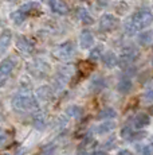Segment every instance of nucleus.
I'll return each mask as SVG.
<instances>
[{"label":"nucleus","instance_id":"a211bd4d","mask_svg":"<svg viewBox=\"0 0 153 155\" xmlns=\"http://www.w3.org/2000/svg\"><path fill=\"white\" fill-rule=\"evenodd\" d=\"M132 88H133V82L130 81V78H128V77H125V78H121L118 82V85H117V89H118L120 93H129V92L132 91Z\"/></svg>","mask_w":153,"mask_h":155},{"label":"nucleus","instance_id":"c756f323","mask_svg":"<svg viewBox=\"0 0 153 155\" xmlns=\"http://www.w3.org/2000/svg\"><path fill=\"white\" fill-rule=\"evenodd\" d=\"M132 132H133V130H132L130 127L126 126V127H123L122 130H121V136H122L123 139H129V136H130Z\"/></svg>","mask_w":153,"mask_h":155},{"label":"nucleus","instance_id":"f03ea898","mask_svg":"<svg viewBox=\"0 0 153 155\" xmlns=\"http://www.w3.org/2000/svg\"><path fill=\"white\" fill-rule=\"evenodd\" d=\"M12 107L16 111H31L38 107V100L36 97L30 92V89H22L19 93H16L12 97Z\"/></svg>","mask_w":153,"mask_h":155},{"label":"nucleus","instance_id":"39448f33","mask_svg":"<svg viewBox=\"0 0 153 155\" xmlns=\"http://www.w3.org/2000/svg\"><path fill=\"white\" fill-rule=\"evenodd\" d=\"M27 70H28V73L32 74L34 77H36V78H43V77H46L47 74H48L50 65L47 64L46 61H43V59L38 58V59H34V61L28 62Z\"/></svg>","mask_w":153,"mask_h":155},{"label":"nucleus","instance_id":"393cba45","mask_svg":"<svg viewBox=\"0 0 153 155\" xmlns=\"http://www.w3.org/2000/svg\"><path fill=\"white\" fill-rule=\"evenodd\" d=\"M26 15L23 14V12H20L19 10H16V11H14V12H11V20H12L15 25H22L23 22H24V19H26Z\"/></svg>","mask_w":153,"mask_h":155},{"label":"nucleus","instance_id":"20e7f679","mask_svg":"<svg viewBox=\"0 0 153 155\" xmlns=\"http://www.w3.org/2000/svg\"><path fill=\"white\" fill-rule=\"evenodd\" d=\"M138 55H140V51H138L137 47L126 46L121 50V54H120V57H117V58H118V64L122 68H128L133 65V62L138 58Z\"/></svg>","mask_w":153,"mask_h":155},{"label":"nucleus","instance_id":"2f4dec72","mask_svg":"<svg viewBox=\"0 0 153 155\" xmlns=\"http://www.w3.org/2000/svg\"><path fill=\"white\" fill-rule=\"evenodd\" d=\"M144 97H145V99L148 100V101H151V100H152V91H151V89H149V91L146 92L145 94H144Z\"/></svg>","mask_w":153,"mask_h":155},{"label":"nucleus","instance_id":"e433bc0d","mask_svg":"<svg viewBox=\"0 0 153 155\" xmlns=\"http://www.w3.org/2000/svg\"><path fill=\"white\" fill-rule=\"evenodd\" d=\"M78 155H89V153L85 150H78Z\"/></svg>","mask_w":153,"mask_h":155},{"label":"nucleus","instance_id":"7ed1b4c3","mask_svg":"<svg viewBox=\"0 0 153 155\" xmlns=\"http://www.w3.org/2000/svg\"><path fill=\"white\" fill-rule=\"evenodd\" d=\"M75 53L74 45H73L71 41H66V42H62L59 45L52 49V55L57 59H61V61H69Z\"/></svg>","mask_w":153,"mask_h":155},{"label":"nucleus","instance_id":"4be33fe9","mask_svg":"<svg viewBox=\"0 0 153 155\" xmlns=\"http://www.w3.org/2000/svg\"><path fill=\"white\" fill-rule=\"evenodd\" d=\"M66 115L73 119H81L82 116H83V109L78 105H70L69 108L66 109Z\"/></svg>","mask_w":153,"mask_h":155},{"label":"nucleus","instance_id":"2eb2a0df","mask_svg":"<svg viewBox=\"0 0 153 155\" xmlns=\"http://www.w3.org/2000/svg\"><path fill=\"white\" fill-rule=\"evenodd\" d=\"M76 16H78V19L81 20L83 25H86V26L87 25H92V23L94 22L92 14H90L89 11H87L86 8H83V7L78 8V11H76Z\"/></svg>","mask_w":153,"mask_h":155},{"label":"nucleus","instance_id":"f257e3e1","mask_svg":"<svg viewBox=\"0 0 153 155\" xmlns=\"http://www.w3.org/2000/svg\"><path fill=\"white\" fill-rule=\"evenodd\" d=\"M152 23V11L148 7H142L134 11L132 16L125 22V32L128 35H134L136 32L148 27Z\"/></svg>","mask_w":153,"mask_h":155},{"label":"nucleus","instance_id":"9d476101","mask_svg":"<svg viewBox=\"0 0 153 155\" xmlns=\"http://www.w3.org/2000/svg\"><path fill=\"white\" fill-rule=\"evenodd\" d=\"M48 5H50V10L54 14H58V15L69 14V5H67L63 0H50Z\"/></svg>","mask_w":153,"mask_h":155},{"label":"nucleus","instance_id":"4c0bfd02","mask_svg":"<svg viewBox=\"0 0 153 155\" xmlns=\"http://www.w3.org/2000/svg\"><path fill=\"white\" fill-rule=\"evenodd\" d=\"M42 2H45V3H48V2H50V0H42Z\"/></svg>","mask_w":153,"mask_h":155},{"label":"nucleus","instance_id":"7c9ffc66","mask_svg":"<svg viewBox=\"0 0 153 155\" xmlns=\"http://www.w3.org/2000/svg\"><path fill=\"white\" fill-rule=\"evenodd\" d=\"M114 146H116V139L114 138L109 139V140L105 143V147H114Z\"/></svg>","mask_w":153,"mask_h":155},{"label":"nucleus","instance_id":"72a5a7b5","mask_svg":"<svg viewBox=\"0 0 153 155\" xmlns=\"http://www.w3.org/2000/svg\"><path fill=\"white\" fill-rule=\"evenodd\" d=\"M7 80H8V78H5V77L0 76V86H4L5 82H7Z\"/></svg>","mask_w":153,"mask_h":155},{"label":"nucleus","instance_id":"f704fd0d","mask_svg":"<svg viewBox=\"0 0 153 155\" xmlns=\"http://www.w3.org/2000/svg\"><path fill=\"white\" fill-rule=\"evenodd\" d=\"M98 3L101 4V7H106L108 4V0H98Z\"/></svg>","mask_w":153,"mask_h":155},{"label":"nucleus","instance_id":"ddd939ff","mask_svg":"<svg viewBox=\"0 0 153 155\" xmlns=\"http://www.w3.org/2000/svg\"><path fill=\"white\" fill-rule=\"evenodd\" d=\"M101 59L106 68H114L117 64H118V58H117V55L114 54L113 51H106L105 54H102Z\"/></svg>","mask_w":153,"mask_h":155},{"label":"nucleus","instance_id":"aec40b11","mask_svg":"<svg viewBox=\"0 0 153 155\" xmlns=\"http://www.w3.org/2000/svg\"><path fill=\"white\" fill-rule=\"evenodd\" d=\"M138 43L142 47H149L152 45V31L151 30H146V31L141 32L138 35Z\"/></svg>","mask_w":153,"mask_h":155},{"label":"nucleus","instance_id":"4468645a","mask_svg":"<svg viewBox=\"0 0 153 155\" xmlns=\"http://www.w3.org/2000/svg\"><path fill=\"white\" fill-rule=\"evenodd\" d=\"M35 97H38V99L42 101H50L52 97V89L47 85L40 86V88L36 89V96Z\"/></svg>","mask_w":153,"mask_h":155},{"label":"nucleus","instance_id":"58836bf2","mask_svg":"<svg viewBox=\"0 0 153 155\" xmlns=\"http://www.w3.org/2000/svg\"><path fill=\"white\" fill-rule=\"evenodd\" d=\"M7 2H12V0H7Z\"/></svg>","mask_w":153,"mask_h":155},{"label":"nucleus","instance_id":"9b49d317","mask_svg":"<svg viewBox=\"0 0 153 155\" xmlns=\"http://www.w3.org/2000/svg\"><path fill=\"white\" fill-rule=\"evenodd\" d=\"M151 123V117H149L148 113H138L133 117V120H132V124H133V127L136 128V130H141V128L146 127L148 124Z\"/></svg>","mask_w":153,"mask_h":155},{"label":"nucleus","instance_id":"a878e982","mask_svg":"<svg viewBox=\"0 0 153 155\" xmlns=\"http://www.w3.org/2000/svg\"><path fill=\"white\" fill-rule=\"evenodd\" d=\"M137 150L141 155H152V144H144V146H137Z\"/></svg>","mask_w":153,"mask_h":155},{"label":"nucleus","instance_id":"0eeeda50","mask_svg":"<svg viewBox=\"0 0 153 155\" xmlns=\"http://www.w3.org/2000/svg\"><path fill=\"white\" fill-rule=\"evenodd\" d=\"M16 47L22 54H31L35 50V43L32 42L28 37L19 35V37L16 38Z\"/></svg>","mask_w":153,"mask_h":155},{"label":"nucleus","instance_id":"6ab92c4d","mask_svg":"<svg viewBox=\"0 0 153 155\" xmlns=\"http://www.w3.org/2000/svg\"><path fill=\"white\" fill-rule=\"evenodd\" d=\"M114 128H116V123L108 120V121H105V123H101L98 127H95V132L99 134V135H104V134L111 132Z\"/></svg>","mask_w":153,"mask_h":155},{"label":"nucleus","instance_id":"cd10ccee","mask_svg":"<svg viewBox=\"0 0 153 155\" xmlns=\"http://www.w3.org/2000/svg\"><path fill=\"white\" fill-rule=\"evenodd\" d=\"M54 153H55V146L48 144V146H46V147L42 148V151H40L39 155H52Z\"/></svg>","mask_w":153,"mask_h":155},{"label":"nucleus","instance_id":"473e14b6","mask_svg":"<svg viewBox=\"0 0 153 155\" xmlns=\"http://www.w3.org/2000/svg\"><path fill=\"white\" fill-rule=\"evenodd\" d=\"M117 155H133V154H132L129 150H121Z\"/></svg>","mask_w":153,"mask_h":155},{"label":"nucleus","instance_id":"f3484780","mask_svg":"<svg viewBox=\"0 0 153 155\" xmlns=\"http://www.w3.org/2000/svg\"><path fill=\"white\" fill-rule=\"evenodd\" d=\"M117 117V111L111 107H106V108L101 109L98 113V119L99 120H111V119Z\"/></svg>","mask_w":153,"mask_h":155},{"label":"nucleus","instance_id":"c85d7f7f","mask_svg":"<svg viewBox=\"0 0 153 155\" xmlns=\"http://www.w3.org/2000/svg\"><path fill=\"white\" fill-rule=\"evenodd\" d=\"M144 136H145V132H141V131H138V132H132L130 134V136H129V139L128 140H130V142H133V140H138V139H142Z\"/></svg>","mask_w":153,"mask_h":155},{"label":"nucleus","instance_id":"c9c22d12","mask_svg":"<svg viewBox=\"0 0 153 155\" xmlns=\"http://www.w3.org/2000/svg\"><path fill=\"white\" fill-rule=\"evenodd\" d=\"M93 155H108V153H106V151H95V153H94Z\"/></svg>","mask_w":153,"mask_h":155},{"label":"nucleus","instance_id":"dca6fc26","mask_svg":"<svg viewBox=\"0 0 153 155\" xmlns=\"http://www.w3.org/2000/svg\"><path fill=\"white\" fill-rule=\"evenodd\" d=\"M105 86H106V81H105V78L104 77H101V76H97V77H94V78L92 80L90 89H92L93 92H95V93H98V92H101Z\"/></svg>","mask_w":153,"mask_h":155},{"label":"nucleus","instance_id":"423d86ee","mask_svg":"<svg viewBox=\"0 0 153 155\" xmlns=\"http://www.w3.org/2000/svg\"><path fill=\"white\" fill-rule=\"evenodd\" d=\"M118 25H120V19L117 16H114L113 14H104L98 22L99 31H102V32L113 31L114 28H117Z\"/></svg>","mask_w":153,"mask_h":155},{"label":"nucleus","instance_id":"1a4fd4ad","mask_svg":"<svg viewBox=\"0 0 153 155\" xmlns=\"http://www.w3.org/2000/svg\"><path fill=\"white\" fill-rule=\"evenodd\" d=\"M93 45H94V35L89 30H83V31L81 32V35H79V47H81L82 50H87V49H90Z\"/></svg>","mask_w":153,"mask_h":155},{"label":"nucleus","instance_id":"bb28decb","mask_svg":"<svg viewBox=\"0 0 153 155\" xmlns=\"http://www.w3.org/2000/svg\"><path fill=\"white\" fill-rule=\"evenodd\" d=\"M8 139H10V136H8V132L4 130V128H0V148H2L3 146L7 144Z\"/></svg>","mask_w":153,"mask_h":155},{"label":"nucleus","instance_id":"412c9836","mask_svg":"<svg viewBox=\"0 0 153 155\" xmlns=\"http://www.w3.org/2000/svg\"><path fill=\"white\" fill-rule=\"evenodd\" d=\"M38 8H39V4H38L36 2H27V3H24V4L20 5L19 11L24 14L26 16H28V15L32 14L35 10H38Z\"/></svg>","mask_w":153,"mask_h":155},{"label":"nucleus","instance_id":"b1692460","mask_svg":"<svg viewBox=\"0 0 153 155\" xmlns=\"http://www.w3.org/2000/svg\"><path fill=\"white\" fill-rule=\"evenodd\" d=\"M102 51H104V46H95L90 50V54H89V59L90 61H98L101 59V55H102Z\"/></svg>","mask_w":153,"mask_h":155},{"label":"nucleus","instance_id":"5701e85b","mask_svg":"<svg viewBox=\"0 0 153 155\" xmlns=\"http://www.w3.org/2000/svg\"><path fill=\"white\" fill-rule=\"evenodd\" d=\"M45 123H46V119L42 112H38L32 116V124H34V127H36L38 130H43Z\"/></svg>","mask_w":153,"mask_h":155},{"label":"nucleus","instance_id":"f8f14e48","mask_svg":"<svg viewBox=\"0 0 153 155\" xmlns=\"http://www.w3.org/2000/svg\"><path fill=\"white\" fill-rule=\"evenodd\" d=\"M11 42H12V32L10 30H4L0 34V54H4L7 51Z\"/></svg>","mask_w":153,"mask_h":155},{"label":"nucleus","instance_id":"6e6552de","mask_svg":"<svg viewBox=\"0 0 153 155\" xmlns=\"http://www.w3.org/2000/svg\"><path fill=\"white\" fill-rule=\"evenodd\" d=\"M15 66H16V61L12 58V57L4 58L2 62H0V76L8 78V77L11 76V73L14 71V69H15Z\"/></svg>","mask_w":153,"mask_h":155}]
</instances>
